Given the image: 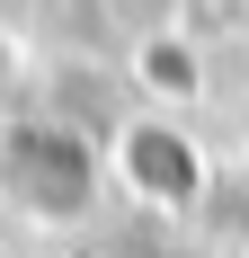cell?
Returning a JSON list of instances; mask_svg holds the SVG:
<instances>
[{
	"instance_id": "cell-1",
	"label": "cell",
	"mask_w": 249,
	"mask_h": 258,
	"mask_svg": "<svg viewBox=\"0 0 249 258\" xmlns=\"http://www.w3.org/2000/svg\"><path fill=\"white\" fill-rule=\"evenodd\" d=\"M107 152L63 116H9L0 125V214L27 232H72L107 205Z\"/></svg>"
},
{
	"instance_id": "cell-2",
	"label": "cell",
	"mask_w": 249,
	"mask_h": 258,
	"mask_svg": "<svg viewBox=\"0 0 249 258\" xmlns=\"http://www.w3.org/2000/svg\"><path fill=\"white\" fill-rule=\"evenodd\" d=\"M107 178H116V196H134L151 214H187L205 196V152L178 116H125L107 143Z\"/></svg>"
},
{
	"instance_id": "cell-3",
	"label": "cell",
	"mask_w": 249,
	"mask_h": 258,
	"mask_svg": "<svg viewBox=\"0 0 249 258\" xmlns=\"http://www.w3.org/2000/svg\"><path fill=\"white\" fill-rule=\"evenodd\" d=\"M134 89H151V98L178 116V107L205 89V53H196V36H187V27H151L143 45H134Z\"/></svg>"
},
{
	"instance_id": "cell-4",
	"label": "cell",
	"mask_w": 249,
	"mask_h": 258,
	"mask_svg": "<svg viewBox=\"0 0 249 258\" xmlns=\"http://www.w3.org/2000/svg\"><path fill=\"white\" fill-rule=\"evenodd\" d=\"M89 258H143V249H89Z\"/></svg>"
}]
</instances>
